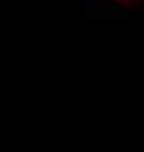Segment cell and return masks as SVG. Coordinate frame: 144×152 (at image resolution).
I'll return each instance as SVG.
<instances>
[{
	"instance_id": "cell-1",
	"label": "cell",
	"mask_w": 144,
	"mask_h": 152,
	"mask_svg": "<svg viewBox=\"0 0 144 152\" xmlns=\"http://www.w3.org/2000/svg\"><path fill=\"white\" fill-rule=\"evenodd\" d=\"M118 3H131V0H118Z\"/></svg>"
}]
</instances>
